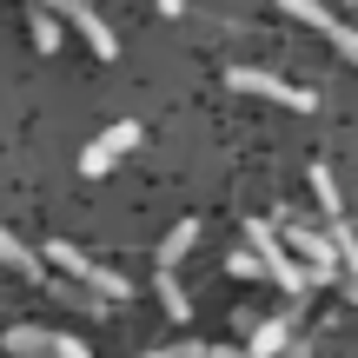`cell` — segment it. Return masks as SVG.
Segmentation results:
<instances>
[{"mask_svg": "<svg viewBox=\"0 0 358 358\" xmlns=\"http://www.w3.org/2000/svg\"><path fill=\"white\" fill-rule=\"evenodd\" d=\"M245 245H252V252L266 259V272L285 285V292H306V285H312V272L292 259V245H285V232L272 226V219H252V226H245Z\"/></svg>", "mask_w": 358, "mask_h": 358, "instance_id": "obj_1", "label": "cell"}, {"mask_svg": "<svg viewBox=\"0 0 358 358\" xmlns=\"http://www.w3.org/2000/svg\"><path fill=\"white\" fill-rule=\"evenodd\" d=\"M279 232H285V245H292V252H306L312 285H325V279H338V272H345V259H338V239H332V232L306 226V219H279Z\"/></svg>", "mask_w": 358, "mask_h": 358, "instance_id": "obj_2", "label": "cell"}, {"mask_svg": "<svg viewBox=\"0 0 358 358\" xmlns=\"http://www.w3.org/2000/svg\"><path fill=\"white\" fill-rule=\"evenodd\" d=\"M47 259H53V266L66 272V279H80V285H87V292H100V299H127V279H120L113 266H100V259H93V252H80V245L53 239V245H47Z\"/></svg>", "mask_w": 358, "mask_h": 358, "instance_id": "obj_3", "label": "cell"}, {"mask_svg": "<svg viewBox=\"0 0 358 358\" xmlns=\"http://www.w3.org/2000/svg\"><path fill=\"white\" fill-rule=\"evenodd\" d=\"M226 80H232L239 93H259V100H279V106H292V113H312V106H319V93L292 87V80H279V73H259V66H232Z\"/></svg>", "mask_w": 358, "mask_h": 358, "instance_id": "obj_4", "label": "cell"}, {"mask_svg": "<svg viewBox=\"0 0 358 358\" xmlns=\"http://www.w3.org/2000/svg\"><path fill=\"white\" fill-rule=\"evenodd\" d=\"M133 146H140V120H113V127L80 153V173H87V179H106V173H113V159L133 153Z\"/></svg>", "mask_w": 358, "mask_h": 358, "instance_id": "obj_5", "label": "cell"}, {"mask_svg": "<svg viewBox=\"0 0 358 358\" xmlns=\"http://www.w3.org/2000/svg\"><path fill=\"white\" fill-rule=\"evenodd\" d=\"M66 13H73L80 40H87V47H93V60H113V53H120V40L106 34V20H100V13H93V7H80V0H73V7H66Z\"/></svg>", "mask_w": 358, "mask_h": 358, "instance_id": "obj_6", "label": "cell"}, {"mask_svg": "<svg viewBox=\"0 0 358 358\" xmlns=\"http://www.w3.org/2000/svg\"><path fill=\"white\" fill-rule=\"evenodd\" d=\"M285 338H292V319H285V312H279V319H259V325H252V345H245V358H279V352H285Z\"/></svg>", "mask_w": 358, "mask_h": 358, "instance_id": "obj_7", "label": "cell"}, {"mask_svg": "<svg viewBox=\"0 0 358 358\" xmlns=\"http://www.w3.org/2000/svg\"><path fill=\"white\" fill-rule=\"evenodd\" d=\"M0 259H7V266L20 272V279H34V285H47V259H40V252H27V245L13 239V232H0Z\"/></svg>", "mask_w": 358, "mask_h": 358, "instance_id": "obj_8", "label": "cell"}, {"mask_svg": "<svg viewBox=\"0 0 358 358\" xmlns=\"http://www.w3.org/2000/svg\"><path fill=\"white\" fill-rule=\"evenodd\" d=\"M192 245H199V219H179V226L166 232V239H159V266H166V272H173V266H179V259H186V252H192Z\"/></svg>", "mask_w": 358, "mask_h": 358, "instance_id": "obj_9", "label": "cell"}, {"mask_svg": "<svg viewBox=\"0 0 358 358\" xmlns=\"http://www.w3.org/2000/svg\"><path fill=\"white\" fill-rule=\"evenodd\" d=\"M7 352L13 358H40V352H53V332H40V325H7Z\"/></svg>", "mask_w": 358, "mask_h": 358, "instance_id": "obj_10", "label": "cell"}, {"mask_svg": "<svg viewBox=\"0 0 358 358\" xmlns=\"http://www.w3.org/2000/svg\"><path fill=\"white\" fill-rule=\"evenodd\" d=\"M153 358H245L239 345H199V338H179V345H159Z\"/></svg>", "mask_w": 358, "mask_h": 358, "instance_id": "obj_11", "label": "cell"}, {"mask_svg": "<svg viewBox=\"0 0 358 358\" xmlns=\"http://www.w3.org/2000/svg\"><path fill=\"white\" fill-rule=\"evenodd\" d=\"M312 192H319V213H325V219H338V213H345V199H338V179H332V166H312Z\"/></svg>", "mask_w": 358, "mask_h": 358, "instance_id": "obj_12", "label": "cell"}, {"mask_svg": "<svg viewBox=\"0 0 358 358\" xmlns=\"http://www.w3.org/2000/svg\"><path fill=\"white\" fill-rule=\"evenodd\" d=\"M159 306H166L173 319H192V299H186V285H179L166 266H159Z\"/></svg>", "mask_w": 358, "mask_h": 358, "instance_id": "obj_13", "label": "cell"}, {"mask_svg": "<svg viewBox=\"0 0 358 358\" xmlns=\"http://www.w3.org/2000/svg\"><path fill=\"white\" fill-rule=\"evenodd\" d=\"M34 47H40V53L60 47V13H53V7H40V13H34Z\"/></svg>", "mask_w": 358, "mask_h": 358, "instance_id": "obj_14", "label": "cell"}, {"mask_svg": "<svg viewBox=\"0 0 358 358\" xmlns=\"http://www.w3.org/2000/svg\"><path fill=\"white\" fill-rule=\"evenodd\" d=\"M226 272H232V279H259V272H266V259L245 245V252H232V259H226Z\"/></svg>", "mask_w": 358, "mask_h": 358, "instance_id": "obj_15", "label": "cell"}, {"mask_svg": "<svg viewBox=\"0 0 358 358\" xmlns=\"http://www.w3.org/2000/svg\"><path fill=\"white\" fill-rule=\"evenodd\" d=\"M53 358H93L80 338H66V332H53Z\"/></svg>", "mask_w": 358, "mask_h": 358, "instance_id": "obj_16", "label": "cell"}, {"mask_svg": "<svg viewBox=\"0 0 358 358\" xmlns=\"http://www.w3.org/2000/svg\"><path fill=\"white\" fill-rule=\"evenodd\" d=\"M153 7H159V13H179V7H186V0H153Z\"/></svg>", "mask_w": 358, "mask_h": 358, "instance_id": "obj_17", "label": "cell"}, {"mask_svg": "<svg viewBox=\"0 0 358 358\" xmlns=\"http://www.w3.org/2000/svg\"><path fill=\"white\" fill-rule=\"evenodd\" d=\"M345 292H352V306H358V272H352V279H345Z\"/></svg>", "mask_w": 358, "mask_h": 358, "instance_id": "obj_18", "label": "cell"}, {"mask_svg": "<svg viewBox=\"0 0 358 358\" xmlns=\"http://www.w3.org/2000/svg\"><path fill=\"white\" fill-rule=\"evenodd\" d=\"M47 7H73V0H47Z\"/></svg>", "mask_w": 358, "mask_h": 358, "instance_id": "obj_19", "label": "cell"}]
</instances>
